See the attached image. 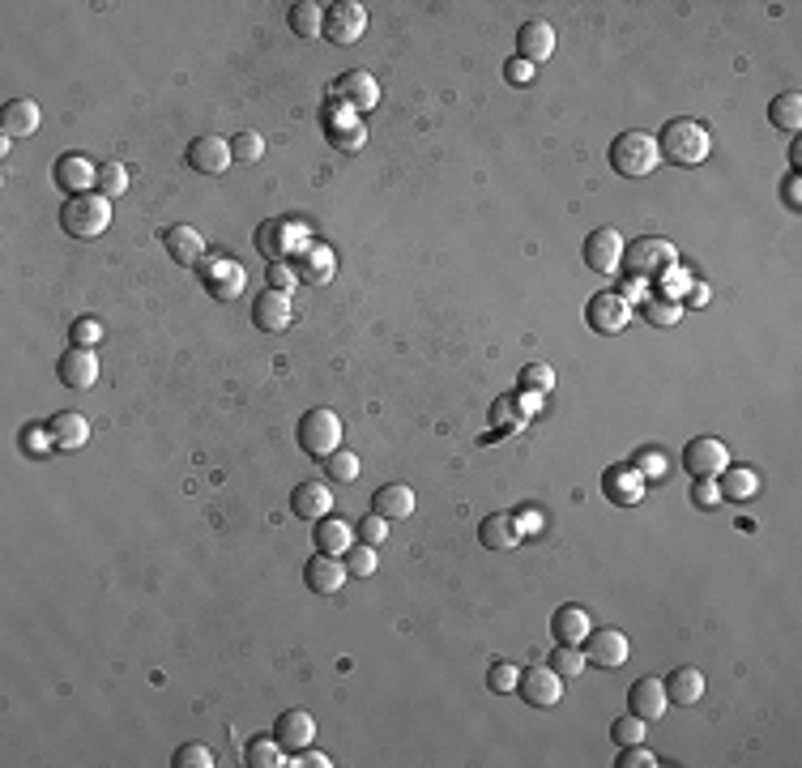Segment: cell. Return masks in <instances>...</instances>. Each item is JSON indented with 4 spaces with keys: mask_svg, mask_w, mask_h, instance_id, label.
I'll list each match as a JSON object with an SVG mask.
<instances>
[{
    "mask_svg": "<svg viewBox=\"0 0 802 768\" xmlns=\"http://www.w3.org/2000/svg\"><path fill=\"white\" fill-rule=\"evenodd\" d=\"M653 141H657V154L670 158L675 167H700L713 150L709 128L696 124V120H670L662 128V137H653Z\"/></svg>",
    "mask_w": 802,
    "mask_h": 768,
    "instance_id": "6da1fadb",
    "label": "cell"
},
{
    "mask_svg": "<svg viewBox=\"0 0 802 768\" xmlns=\"http://www.w3.org/2000/svg\"><path fill=\"white\" fill-rule=\"evenodd\" d=\"M60 227L73 239H99L111 227V201L103 192H82V197H69L60 210Z\"/></svg>",
    "mask_w": 802,
    "mask_h": 768,
    "instance_id": "7a4b0ae2",
    "label": "cell"
},
{
    "mask_svg": "<svg viewBox=\"0 0 802 768\" xmlns=\"http://www.w3.org/2000/svg\"><path fill=\"white\" fill-rule=\"evenodd\" d=\"M295 440H299V448L308 457H316V461H325V457H333L342 448V419L333 414L329 406H316V410H308L299 419V427H295Z\"/></svg>",
    "mask_w": 802,
    "mask_h": 768,
    "instance_id": "3957f363",
    "label": "cell"
},
{
    "mask_svg": "<svg viewBox=\"0 0 802 768\" xmlns=\"http://www.w3.org/2000/svg\"><path fill=\"white\" fill-rule=\"evenodd\" d=\"M657 141L649 133H619L611 141V167L623 175V180H645V175L657 167Z\"/></svg>",
    "mask_w": 802,
    "mask_h": 768,
    "instance_id": "277c9868",
    "label": "cell"
},
{
    "mask_svg": "<svg viewBox=\"0 0 802 768\" xmlns=\"http://www.w3.org/2000/svg\"><path fill=\"white\" fill-rule=\"evenodd\" d=\"M623 265L632 278H662L666 269L679 265V252L670 239H636L632 248H623Z\"/></svg>",
    "mask_w": 802,
    "mask_h": 768,
    "instance_id": "5b68a950",
    "label": "cell"
},
{
    "mask_svg": "<svg viewBox=\"0 0 802 768\" xmlns=\"http://www.w3.org/2000/svg\"><path fill=\"white\" fill-rule=\"evenodd\" d=\"M623 248L628 244H623V235L615 227H598V231L585 235L581 256H585V265L598 278H611V274H619V265H623Z\"/></svg>",
    "mask_w": 802,
    "mask_h": 768,
    "instance_id": "8992f818",
    "label": "cell"
},
{
    "mask_svg": "<svg viewBox=\"0 0 802 768\" xmlns=\"http://www.w3.org/2000/svg\"><path fill=\"white\" fill-rule=\"evenodd\" d=\"M726 466H730V448L713 436H700L683 448V470L692 478H717Z\"/></svg>",
    "mask_w": 802,
    "mask_h": 768,
    "instance_id": "52a82bcc",
    "label": "cell"
},
{
    "mask_svg": "<svg viewBox=\"0 0 802 768\" xmlns=\"http://www.w3.org/2000/svg\"><path fill=\"white\" fill-rule=\"evenodd\" d=\"M363 30H367V9L355 5V0H342V5L325 9V39L329 43L350 47V43L363 39Z\"/></svg>",
    "mask_w": 802,
    "mask_h": 768,
    "instance_id": "ba28073f",
    "label": "cell"
},
{
    "mask_svg": "<svg viewBox=\"0 0 802 768\" xmlns=\"http://www.w3.org/2000/svg\"><path fill=\"white\" fill-rule=\"evenodd\" d=\"M329 99L342 103V107H350V111L359 116V111H372V107L380 103V86H376V77L367 73V69H355V73H342V77H338V86H333Z\"/></svg>",
    "mask_w": 802,
    "mask_h": 768,
    "instance_id": "9c48e42d",
    "label": "cell"
},
{
    "mask_svg": "<svg viewBox=\"0 0 802 768\" xmlns=\"http://www.w3.org/2000/svg\"><path fill=\"white\" fill-rule=\"evenodd\" d=\"M517 692L525 704H534V709H551V704H559V696H564V679H559L551 666H529L517 683Z\"/></svg>",
    "mask_w": 802,
    "mask_h": 768,
    "instance_id": "30bf717a",
    "label": "cell"
},
{
    "mask_svg": "<svg viewBox=\"0 0 802 768\" xmlns=\"http://www.w3.org/2000/svg\"><path fill=\"white\" fill-rule=\"evenodd\" d=\"M56 188H64L69 197H82V192H94V184H99V167L90 163L86 154H60L56 158Z\"/></svg>",
    "mask_w": 802,
    "mask_h": 768,
    "instance_id": "8fae6325",
    "label": "cell"
},
{
    "mask_svg": "<svg viewBox=\"0 0 802 768\" xmlns=\"http://www.w3.org/2000/svg\"><path fill=\"white\" fill-rule=\"evenodd\" d=\"M551 52H555V26L547 18L521 22V30H517V60H525V64H534L538 69L542 60H551Z\"/></svg>",
    "mask_w": 802,
    "mask_h": 768,
    "instance_id": "7c38bea8",
    "label": "cell"
},
{
    "mask_svg": "<svg viewBox=\"0 0 802 768\" xmlns=\"http://www.w3.org/2000/svg\"><path fill=\"white\" fill-rule=\"evenodd\" d=\"M585 316H589V329H593V333H619V329L632 320V308H628V299H623V295L598 291V295L589 299Z\"/></svg>",
    "mask_w": 802,
    "mask_h": 768,
    "instance_id": "4fadbf2b",
    "label": "cell"
},
{
    "mask_svg": "<svg viewBox=\"0 0 802 768\" xmlns=\"http://www.w3.org/2000/svg\"><path fill=\"white\" fill-rule=\"evenodd\" d=\"M585 662L602 666V670H615L628 662V636L615 632V628H598L585 636Z\"/></svg>",
    "mask_w": 802,
    "mask_h": 768,
    "instance_id": "5bb4252c",
    "label": "cell"
},
{
    "mask_svg": "<svg viewBox=\"0 0 802 768\" xmlns=\"http://www.w3.org/2000/svg\"><path fill=\"white\" fill-rule=\"evenodd\" d=\"M244 265L239 261H231V256H214L210 265H205V291H210L214 299H235V295H244Z\"/></svg>",
    "mask_w": 802,
    "mask_h": 768,
    "instance_id": "9a60e30c",
    "label": "cell"
},
{
    "mask_svg": "<svg viewBox=\"0 0 802 768\" xmlns=\"http://www.w3.org/2000/svg\"><path fill=\"white\" fill-rule=\"evenodd\" d=\"M56 376H60V384H69V389H90V384L99 380V355L86 346L64 350L56 363Z\"/></svg>",
    "mask_w": 802,
    "mask_h": 768,
    "instance_id": "2e32d148",
    "label": "cell"
},
{
    "mask_svg": "<svg viewBox=\"0 0 802 768\" xmlns=\"http://www.w3.org/2000/svg\"><path fill=\"white\" fill-rule=\"evenodd\" d=\"M256 244H261V256L269 252L274 261L308 248V244H303V227H299V222H265V227L256 231Z\"/></svg>",
    "mask_w": 802,
    "mask_h": 768,
    "instance_id": "e0dca14e",
    "label": "cell"
},
{
    "mask_svg": "<svg viewBox=\"0 0 802 768\" xmlns=\"http://www.w3.org/2000/svg\"><path fill=\"white\" fill-rule=\"evenodd\" d=\"M163 248H167L171 261L184 265V269H197L205 261V239H201L197 227H167L163 231Z\"/></svg>",
    "mask_w": 802,
    "mask_h": 768,
    "instance_id": "ac0fdd59",
    "label": "cell"
},
{
    "mask_svg": "<svg viewBox=\"0 0 802 768\" xmlns=\"http://www.w3.org/2000/svg\"><path fill=\"white\" fill-rule=\"evenodd\" d=\"M274 739H278V747L282 751H303L312 739H316V722H312V713H303V709H286L278 722H274Z\"/></svg>",
    "mask_w": 802,
    "mask_h": 768,
    "instance_id": "d6986e66",
    "label": "cell"
},
{
    "mask_svg": "<svg viewBox=\"0 0 802 768\" xmlns=\"http://www.w3.org/2000/svg\"><path fill=\"white\" fill-rule=\"evenodd\" d=\"M188 167L201 175H222L231 167V141L222 137H197L188 146Z\"/></svg>",
    "mask_w": 802,
    "mask_h": 768,
    "instance_id": "ffe728a7",
    "label": "cell"
},
{
    "mask_svg": "<svg viewBox=\"0 0 802 768\" xmlns=\"http://www.w3.org/2000/svg\"><path fill=\"white\" fill-rule=\"evenodd\" d=\"M291 299H286L282 291H261L256 295V303H252V320H256V329L261 333H282V329H291Z\"/></svg>",
    "mask_w": 802,
    "mask_h": 768,
    "instance_id": "44dd1931",
    "label": "cell"
},
{
    "mask_svg": "<svg viewBox=\"0 0 802 768\" xmlns=\"http://www.w3.org/2000/svg\"><path fill=\"white\" fill-rule=\"evenodd\" d=\"M666 704H670V696H666V683L662 679H636L632 683L628 709L640 717V722H657V717L666 713Z\"/></svg>",
    "mask_w": 802,
    "mask_h": 768,
    "instance_id": "7402d4cb",
    "label": "cell"
},
{
    "mask_svg": "<svg viewBox=\"0 0 802 768\" xmlns=\"http://www.w3.org/2000/svg\"><path fill=\"white\" fill-rule=\"evenodd\" d=\"M303 581H308L312 594L329 598V594H338V589H342V581H346V564H338L333 555H312V559H308V568H303Z\"/></svg>",
    "mask_w": 802,
    "mask_h": 768,
    "instance_id": "603a6c76",
    "label": "cell"
},
{
    "mask_svg": "<svg viewBox=\"0 0 802 768\" xmlns=\"http://www.w3.org/2000/svg\"><path fill=\"white\" fill-rule=\"evenodd\" d=\"M47 431H52V444L60 448V453H77V448L90 440V423L77 410H60L56 419L47 423Z\"/></svg>",
    "mask_w": 802,
    "mask_h": 768,
    "instance_id": "cb8c5ba5",
    "label": "cell"
},
{
    "mask_svg": "<svg viewBox=\"0 0 802 768\" xmlns=\"http://www.w3.org/2000/svg\"><path fill=\"white\" fill-rule=\"evenodd\" d=\"M372 512H376V517H384V521H406L410 512H414V491H410L406 483L380 487V491L372 495Z\"/></svg>",
    "mask_w": 802,
    "mask_h": 768,
    "instance_id": "d4e9b609",
    "label": "cell"
},
{
    "mask_svg": "<svg viewBox=\"0 0 802 768\" xmlns=\"http://www.w3.org/2000/svg\"><path fill=\"white\" fill-rule=\"evenodd\" d=\"M291 508H295V517H303V521H320V517H329L333 495H329L325 483H299L295 495H291Z\"/></svg>",
    "mask_w": 802,
    "mask_h": 768,
    "instance_id": "484cf974",
    "label": "cell"
},
{
    "mask_svg": "<svg viewBox=\"0 0 802 768\" xmlns=\"http://www.w3.org/2000/svg\"><path fill=\"white\" fill-rule=\"evenodd\" d=\"M551 632H555V640H559V645H581V640L593 632L589 628V611H585V606H559V611H555V619H551Z\"/></svg>",
    "mask_w": 802,
    "mask_h": 768,
    "instance_id": "4316f807",
    "label": "cell"
},
{
    "mask_svg": "<svg viewBox=\"0 0 802 768\" xmlns=\"http://www.w3.org/2000/svg\"><path fill=\"white\" fill-rule=\"evenodd\" d=\"M0 128H5V141L30 137L39 128V107L30 103V99H9L5 111H0Z\"/></svg>",
    "mask_w": 802,
    "mask_h": 768,
    "instance_id": "83f0119b",
    "label": "cell"
},
{
    "mask_svg": "<svg viewBox=\"0 0 802 768\" xmlns=\"http://www.w3.org/2000/svg\"><path fill=\"white\" fill-rule=\"evenodd\" d=\"M517 525H512V517L508 512H491V517H483L478 521V542H483L487 551H508V547H517Z\"/></svg>",
    "mask_w": 802,
    "mask_h": 768,
    "instance_id": "f1b7e54d",
    "label": "cell"
},
{
    "mask_svg": "<svg viewBox=\"0 0 802 768\" xmlns=\"http://www.w3.org/2000/svg\"><path fill=\"white\" fill-rule=\"evenodd\" d=\"M602 491L611 495L615 504H636L640 495H645V478H640L632 466H615V470H606Z\"/></svg>",
    "mask_w": 802,
    "mask_h": 768,
    "instance_id": "f546056e",
    "label": "cell"
},
{
    "mask_svg": "<svg viewBox=\"0 0 802 768\" xmlns=\"http://www.w3.org/2000/svg\"><path fill=\"white\" fill-rule=\"evenodd\" d=\"M333 269H338V261H333V248H320V244H308L299 252V282H329Z\"/></svg>",
    "mask_w": 802,
    "mask_h": 768,
    "instance_id": "4dcf8cb0",
    "label": "cell"
},
{
    "mask_svg": "<svg viewBox=\"0 0 802 768\" xmlns=\"http://www.w3.org/2000/svg\"><path fill=\"white\" fill-rule=\"evenodd\" d=\"M286 22H291V30L299 39H320L325 35V9H320L316 0H299V5H291Z\"/></svg>",
    "mask_w": 802,
    "mask_h": 768,
    "instance_id": "1f68e13d",
    "label": "cell"
},
{
    "mask_svg": "<svg viewBox=\"0 0 802 768\" xmlns=\"http://www.w3.org/2000/svg\"><path fill=\"white\" fill-rule=\"evenodd\" d=\"M666 696L675 700V704H696L704 696V675H700L696 666H679L675 675L666 679Z\"/></svg>",
    "mask_w": 802,
    "mask_h": 768,
    "instance_id": "d6a6232c",
    "label": "cell"
},
{
    "mask_svg": "<svg viewBox=\"0 0 802 768\" xmlns=\"http://www.w3.org/2000/svg\"><path fill=\"white\" fill-rule=\"evenodd\" d=\"M312 538H316V551H320V555H346V551H350V525H346V521L320 517Z\"/></svg>",
    "mask_w": 802,
    "mask_h": 768,
    "instance_id": "836d02e7",
    "label": "cell"
},
{
    "mask_svg": "<svg viewBox=\"0 0 802 768\" xmlns=\"http://www.w3.org/2000/svg\"><path fill=\"white\" fill-rule=\"evenodd\" d=\"M717 491H721V500H751V495L760 491V478L751 474V470H743V466H726L721 470V483H717Z\"/></svg>",
    "mask_w": 802,
    "mask_h": 768,
    "instance_id": "e575fe53",
    "label": "cell"
},
{
    "mask_svg": "<svg viewBox=\"0 0 802 768\" xmlns=\"http://www.w3.org/2000/svg\"><path fill=\"white\" fill-rule=\"evenodd\" d=\"M768 120H773L777 128H785V133H798L802 128V94H777L773 103H768Z\"/></svg>",
    "mask_w": 802,
    "mask_h": 768,
    "instance_id": "d590c367",
    "label": "cell"
},
{
    "mask_svg": "<svg viewBox=\"0 0 802 768\" xmlns=\"http://www.w3.org/2000/svg\"><path fill=\"white\" fill-rule=\"evenodd\" d=\"M517 384H521V393H538V397L551 393L555 389V367L551 363H525Z\"/></svg>",
    "mask_w": 802,
    "mask_h": 768,
    "instance_id": "8d00e7d4",
    "label": "cell"
},
{
    "mask_svg": "<svg viewBox=\"0 0 802 768\" xmlns=\"http://www.w3.org/2000/svg\"><path fill=\"white\" fill-rule=\"evenodd\" d=\"M244 764L248 768H282L286 760H282V747H278V739H252L248 743V756H244Z\"/></svg>",
    "mask_w": 802,
    "mask_h": 768,
    "instance_id": "74e56055",
    "label": "cell"
},
{
    "mask_svg": "<svg viewBox=\"0 0 802 768\" xmlns=\"http://www.w3.org/2000/svg\"><path fill=\"white\" fill-rule=\"evenodd\" d=\"M342 111H346L342 103H338V111H333V99H329V116H325V128H329V137H333V141H338V137L346 141L342 150H359V124H355V120H342Z\"/></svg>",
    "mask_w": 802,
    "mask_h": 768,
    "instance_id": "f35d334b",
    "label": "cell"
},
{
    "mask_svg": "<svg viewBox=\"0 0 802 768\" xmlns=\"http://www.w3.org/2000/svg\"><path fill=\"white\" fill-rule=\"evenodd\" d=\"M585 666H589V662H585V653L576 649V645H559V649H555V658H551V670H555L559 679H576Z\"/></svg>",
    "mask_w": 802,
    "mask_h": 768,
    "instance_id": "ab89813d",
    "label": "cell"
},
{
    "mask_svg": "<svg viewBox=\"0 0 802 768\" xmlns=\"http://www.w3.org/2000/svg\"><path fill=\"white\" fill-rule=\"evenodd\" d=\"M325 474H329V483H355L359 478V457L338 448L333 457H325Z\"/></svg>",
    "mask_w": 802,
    "mask_h": 768,
    "instance_id": "60d3db41",
    "label": "cell"
},
{
    "mask_svg": "<svg viewBox=\"0 0 802 768\" xmlns=\"http://www.w3.org/2000/svg\"><path fill=\"white\" fill-rule=\"evenodd\" d=\"M94 192H103V197H120V192H128V171L124 163H103L99 167V184H94Z\"/></svg>",
    "mask_w": 802,
    "mask_h": 768,
    "instance_id": "b9f144b4",
    "label": "cell"
},
{
    "mask_svg": "<svg viewBox=\"0 0 802 768\" xmlns=\"http://www.w3.org/2000/svg\"><path fill=\"white\" fill-rule=\"evenodd\" d=\"M495 423H508V427H521L525 419H529V414H534V402H517V397H500V402H495Z\"/></svg>",
    "mask_w": 802,
    "mask_h": 768,
    "instance_id": "7bdbcfd3",
    "label": "cell"
},
{
    "mask_svg": "<svg viewBox=\"0 0 802 768\" xmlns=\"http://www.w3.org/2000/svg\"><path fill=\"white\" fill-rule=\"evenodd\" d=\"M171 764H175V768H214L218 760H214V751H210V747H201V743H184V747L171 756Z\"/></svg>",
    "mask_w": 802,
    "mask_h": 768,
    "instance_id": "ee69618b",
    "label": "cell"
},
{
    "mask_svg": "<svg viewBox=\"0 0 802 768\" xmlns=\"http://www.w3.org/2000/svg\"><path fill=\"white\" fill-rule=\"evenodd\" d=\"M517 683H521V670H517V666H508V662H495V666L487 670V687H491L495 696L517 692Z\"/></svg>",
    "mask_w": 802,
    "mask_h": 768,
    "instance_id": "f6af8a7d",
    "label": "cell"
},
{
    "mask_svg": "<svg viewBox=\"0 0 802 768\" xmlns=\"http://www.w3.org/2000/svg\"><path fill=\"white\" fill-rule=\"evenodd\" d=\"M261 154H265V141L256 137V133H235L231 137V158H235V163H256Z\"/></svg>",
    "mask_w": 802,
    "mask_h": 768,
    "instance_id": "bcb514c9",
    "label": "cell"
},
{
    "mask_svg": "<svg viewBox=\"0 0 802 768\" xmlns=\"http://www.w3.org/2000/svg\"><path fill=\"white\" fill-rule=\"evenodd\" d=\"M265 282H269V291H291V286H299V269L295 265H286V261H269V269H265Z\"/></svg>",
    "mask_w": 802,
    "mask_h": 768,
    "instance_id": "7dc6e473",
    "label": "cell"
},
{
    "mask_svg": "<svg viewBox=\"0 0 802 768\" xmlns=\"http://www.w3.org/2000/svg\"><path fill=\"white\" fill-rule=\"evenodd\" d=\"M611 739L619 743V747H632V743H640L645 739V722H640L636 713H628V717H619V722L611 726Z\"/></svg>",
    "mask_w": 802,
    "mask_h": 768,
    "instance_id": "c3c4849f",
    "label": "cell"
},
{
    "mask_svg": "<svg viewBox=\"0 0 802 768\" xmlns=\"http://www.w3.org/2000/svg\"><path fill=\"white\" fill-rule=\"evenodd\" d=\"M69 338H73V346H86V350H94V346L103 342V325H99V320H90V316H82V320H73Z\"/></svg>",
    "mask_w": 802,
    "mask_h": 768,
    "instance_id": "681fc988",
    "label": "cell"
},
{
    "mask_svg": "<svg viewBox=\"0 0 802 768\" xmlns=\"http://www.w3.org/2000/svg\"><path fill=\"white\" fill-rule=\"evenodd\" d=\"M355 534H359L363 547H380V542L389 538V521L376 517V512H372V517H363V521L355 525Z\"/></svg>",
    "mask_w": 802,
    "mask_h": 768,
    "instance_id": "f907efd6",
    "label": "cell"
},
{
    "mask_svg": "<svg viewBox=\"0 0 802 768\" xmlns=\"http://www.w3.org/2000/svg\"><path fill=\"white\" fill-rule=\"evenodd\" d=\"M645 316L653 320V325H679L683 308H679L675 299H649V303H645Z\"/></svg>",
    "mask_w": 802,
    "mask_h": 768,
    "instance_id": "816d5d0a",
    "label": "cell"
},
{
    "mask_svg": "<svg viewBox=\"0 0 802 768\" xmlns=\"http://www.w3.org/2000/svg\"><path fill=\"white\" fill-rule=\"evenodd\" d=\"M372 572H376V551L372 547L346 551V576H372Z\"/></svg>",
    "mask_w": 802,
    "mask_h": 768,
    "instance_id": "f5cc1de1",
    "label": "cell"
},
{
    "mask_svg": "<svg viewBox=\"0 0 802 768\" xmlns=\"http://www.w3.org/2000/svg\"><path fill=\"white\" fill-rule=\"evenodd\" d=\"M512 525H517L521 538H525V534H542V525H547V512H542V508H521V512H512Z\"/></svg>",
    "mask_w": 802,
    "mask_h": 768,
    "instance_id": "db71d44e",
    "label": "cell"
},
{
    "mask_svg": "<svg viewBox=\"0 0 802 768\" xmlns=\"http://www.w3.org/2000/svg\"><path fill=\"white\" fill-rule=\"evenodd\" d=\"M22 448H30V453H35V457H47V453H52V431H47V427H26L22 431Z\"/></svg>",
    "mask_w": 802,
    "mask_h": 768,
    "instance_id": "11a10c76",
    "label": "cell"
},
{
    "mask_svg": "<svg viewBox=\"0 0 802 768\" xmlns=\"http://www.w3.org/2000/svg\"><path fill=\"white\" fill-rule=\"evenodd\" d=\"M615 764H619V768H653L657 756H653V751H645L640 743H632V747H623V756H619Z\"/></svg>",
    "mask_w": 802,
    "mask_h": 768,
    "instance_id": "9f6ffc18",
    "label": "cell"
},
{
    "mask_svg": "<svg viewBox=\"0 0 802 768\" xmlns=\"http://www.w3.org/2000/svg\"><path fill=\"white\" fill-rule=\"evenodd\" d=\"M687 286H692V278H687L683 274V269L675 265V269H666V274H662V295L666 299H675V295H683L687 291Z\"/></svg>",
    "mask_w": 802,
    "mask_h": 768,
    "instance_id": "6f0895ef",
    "label": "cell"
},
{
    "mask_svg": "<svg viewBox=\"0 0 802 768\" xmlns=\"http://www.w3.org/2000/svg\"><path fill=\"white\" fill-rule=\"evenodd\" d=\"M692 500H696V508H713V504H721V491H717L713 478H696Z\"/></svg>",
    "mask_w": 802,
    "mask_h": 768,
    "instance_id": "680465c9",
    "label": "cell"
},
{
    "mask_svg": "<svg viewBox=\"0 0 802 768\" xmlns=\"http://www.w3.org/2000/svg\"><path fill=\"white\" fill-rule=\"evenodd\" d=\"M504 77H508L512 86H529V82H534V64H525V60H508V64H504Z\"/></svg>",
    "mask_w": 802,
    "mask_h": 768,
    "instance_id": "91938a15",
    "label": "cell"
},
{
    "mask_svg": "<svg viewBox=\"0 0 802 768\" xmlns=\"http://www.w3.org/2000/svg\"><path fill=\"white\" fill-rule=\"evenodd\" d=\"M632 470H636L640 478H657V474L666 470V461L657 457V453H645V457H636V461H632Z\"/></svg>",
    "mask_w": 802,
    "mask_h": 768,
    "instance_id": "94428289",
    "label": "cell"
},
{
    "mask_svg": "<svg viewBox=\"0 0 802 768\" xmlns=\"http://www.w3.org/2000/svg\"><path fill=\"white\" fill-rule=\"evenodd\" d=\"M781 197H785V205H790L794 214L802 210V180H798V171L790 175V180H785V192H781Z\"/></svg>",
    "mask_w": 802,
    "mask_h": 768,
    "instance_id": "6125c7cd",
    "label": "cell"
},
{
    "mask_svg": "<svg viewBox=\"0 0 802 768\" xmlns=\"http://www.w3.org/2000/svg\"><path fill=\"white\" fill-rule=\"evenodd\" d=\"M291 764H299V768H325L329 756H320V751H308V747H303V751H295V760H291Z\"/></svg>",
    "mask_w": 802,
    "mask_h": 768,
    "instance_id": "be15d7a7",
    "label": "cell"
}]
</instances>
